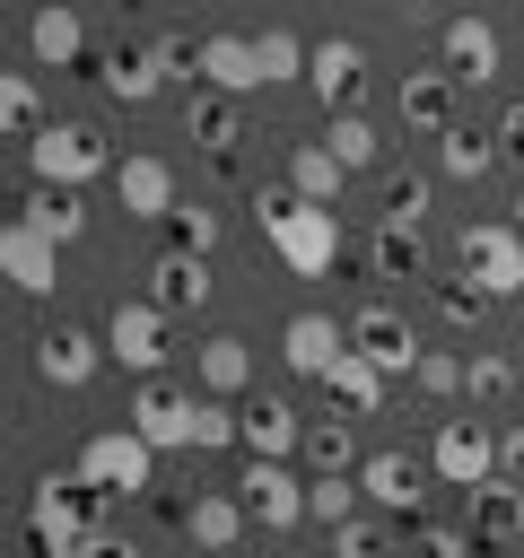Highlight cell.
<instances>
[{
  "label": "cell",
  "mask_w": 524,
  "mask_h": 558,
  "mask_svg": "<svg viewBox=\"0 0 524 558\" xmlns=\"http://www.w3.org/2000/svg\"><path fill=\"white\" fill-rule=\"evenodd\" d=\"M253 218H262V244H271L297 279H332V262H341V209H314V201H297V192L279 183V192L253 201Z\"/></svg>",
  "instance_id": "cell-1"
},
{
  "label": "cell",
  "mask_w": 524,
  "mask_h": 558,
  "mask_svg": "<svg viewBox=\"0 0 524 558\" xmlns=\"http://www.w3.org/2000/svg\"><path fill=\"white\" fill-rule=\"evenodd\" d=\"M87 480L79 471H44L35 480V497H26V541H35V558H87L96 541H87Z\"/></svg>",
  "instance_id": "cell-2"
},
{
  "label": "cell",
  "mask_w": 524,
  "mask_h": 558,
  "mask_svg": "<svg viewBox=\"0 0 524 558\" xmlns=\"http://www.w3.org/2000/svg\"><path fill=\"white\" fill-rule=\"evenodd\" d=\"M70 471H79L96 497H148V488H157V445H148L140 427H96Z\"/></svg>",
  "instance_id": "cell-3"
},
{
  "label": "cell",
  "mask_w": 524,
  "mask_h": 558,
  "mask_svg": "<svg viewBox=\"0 0 524 558\" xmlns=\"http://www.w3.org/2000/svg\"><path fill=\"white\" fill-rule=\"evenodd\" d=\"M454 262H463V279L480 296H515L524 288V235L507 218H463L454 227Z\"/></svg>",
  "instance_id": "cell-4"
},
{
  "label": "cell",
  "mask_w": 524,
  "mask_h": 558,
  "mask_svg": "<svg viewBox=\"0 0 524 558\" xmlns=\"http://www.w3.org/2000/svg\"><path fill=\"white\" fill-rule=\"evenodd\" d=\"M26 166H35V183H52V192H79V183H96V174H114L122 157L87 131V122H44V140L26 148Z\"/></svg>",
  "instance_id": "cell-5"
},
{
  "label": "cell",
  "mask_w": 524,
  "mask_h": 558,
  "mask_svg": "<svg viewBox=\"0 0 524 558\" xmlns=\"http://www.w3.org/2000/svg\"><path fill=\"white\" fill-rule=\"evenodd\" d=\"M428 471L445 480V488H489L498 480V427L489 418H437V445H428Z\"/></svg>",
  "instance_id": "cell-6"
},
{
  "label": "cell",
  "mask_w": 524,
  "mask_h": 558,
  "mask_svg": "<svg viewBox=\"0 0 524 558\" xmlns=\"http://www.w3.org/2000/svg\"><path fill=\"white\" fill-rule=\"evenodd\" d=\"M349 349H358L376 375H419V357H428L419 331H410L393 305H358V314H349Z\"/></svg>",
  "instance_id": "cell-7"
},
{
  "label": "cell",
  "mask_w": 524,
  "mask_h": 558,
  "mask_svg": "<svg viewBox=\"0 0 524 558\" xmlns=\"http://www.w3.org/2000/svg\"><path fill=\"white\" fill-rule=\"evenodd\" d=\"M428 480H437V471H428L419 453H393V445L358 462V497H367L376 514H419V506H428Z\"/></svg>",
  "instance_id": "cell-8"
},
{
  "label": "cell",
  "mask_w": 524,
  "mask_h": 558,
  "mask_svg": "<svg viewBox=\"0 0 524 558\" xmlns=\"http://www.w3.org/2000/svg\"><path fill=\"white\" fill-rule=\"evenodd\" d=\"M236 497H245V514H253L262 532H297V523H306V480H297L288 462H245Z\"/></svg>",
  "instance_id": "cell-9"
},
{
  "label": "cell",
  "mask_w": 524,
  "mask_h": 558,
  "mask_svg": "<svg viewBox=\"0 0 524 558\" xmlns=\"http://www.w3.org/2000/svg\"><path fill=\"white\" fill-rule=\"evenodd\" d=\"M105 349H114L131 375H157V366H166V314H157L148 296H122V305L105 314Z\"/></svg>",
  "instance_id": "cell-10"
},
{
  "label": "cell",
  "mask_w": 524,
  "mask_h": 558,
  "mask_svg": "<svg viewBox=\"0 0 524 558\" xmlns=\"http://www.w3.org/2000/svg\"><path fill=\"white\" fill-rule=\"evenodd\" d=\"M114 349L96 340V331H79V323H52V331H35V375L52 384V392H79L96 366H105Z\"/></svg>",
  "instance_id": "cell-11"
},
{
  "label": "cell",
  "mask_w": 524,
  "mask_h": 558,
  "mask_svg": "<svg viewBox=\"0 0 524 558\" xmlns=\"http://www.w3.org/2000/svg\"><path fill=\"white\" fill-rule=\"evenodd\" d=\"M236 445H245L253 462H288V453L306 445V418H297L279 392H253V401L236 410Z\"/></svg>",
  "instance_id": "cell-12"
},
{
  "label": "cell",
  "mask_w": 524,
  "mask_h": 558,
  "mask_svg": "<svg viewBox=\"0 0 524 558\" xmlns=\"http://www.w3.org/2000/svg\"><path fill=\"white\" fill-rule=\"evenodd\" d=\"M358 78H367V44H349V35H323L314 44V61H306V87H314V105L323 113H358L349 96H358Z\"/></svg>",
  "instance_id": "cell-13"
},
{
  "label": "cell",
  "mask_w": 524,
  "mask_h": 558,
  "mask_svg": "<svg viewBox=\"0 0 524 558\" xmlns=\"http://www.w3.org/2000/svg\"><path fill=\"white\" fill-rule=\"evenodd\" d=\"M0 270H9V288H26V296H52V279H61V244L35 235L26 218H9V227H0Z\"/></svg>",
  "instance_id": "cell-14"
},
{
  "label": "cell",
  "mask_w": 524,
  "mask_h": 558,
  "mask_svg": "<svg viewBox=\"0 0 524 558\" xmlns=\"http://www.w3.org/2000/svg\"><path fill=\"white\" fill-rule=\"evenodd\" d=\"M279 357L297 366V375H332L341 357H349V323H332V314H288V331H279Z\"/></svg>",
  "instance_id": "cell-15"
},
{
  "label": "cell",
  "mask_w": 524,
  "mask_h": 558,
  "mask_svg": "<svg viewBox=\"0 0 524 558\" xmlns=\"http://www.w3.org/2000/svg\"><path fill=\"white\" fill-rule=\"evenodd\" d=\"M437 44H445L454 87H489V78H498V26H489V17H445Z\"/></svg>",
  "instance_id": "cell-16"
},
{
  "label": "cell",
  "mask_w": 524,
  "mask_h": 558,
  "mask_svg": "<svg viewBox=\"0 0 524 558\" xmlns=\"http://www.w3.org/2000/svg\"><path fill=\"white\" fill-rule=\"evenodd\" d=\"M114 192H122V218H175V166L166 157H122L114 166Z\"/></svg>",
  "instance_id": "cell-17"
},
{
  "label": "cell",
  "mask_w": 524,
  "mask_h": 558,
  "mask_svg": "<svg viewBox=\"0 0 524 558\" xmlns=\"http://www.w3.org/2000/svg\"><path fill=\"white\" fill-rule=\"evenodd\" d=\"M201 87H210V96H253V87H262L253 35H201Z\"/></svg>",
  "instance_id": "cell-18"
},
{
  "label": "cell",
  "mask_w": 524,
  "mask_h": 558,
  "mask_svg": "<svg viewBox=\"0 0 524 558\" xmlns=\"http://www.w3.org/2000/svg\"><path fill=\"white\" fill-rule=\"evenodd\" d=\"M402 131H428V140L454 131V70H445V61L402 78Z\"/></svg>",
  "instance_id": "cell-19"
},
{
  "label": "cell",
  "mask_w": 524,
  "mask_h": 558,
  "mask_svg": "<svg viewBox=\"0 0 524 558\" xmlns=\"http://www.w3.org/2000/svg\"><path fill=\"white\" fill-rule=\"evenodd\" d=\"M201 296H210V262H201V253L175 244V253L148 262V305H157V314H192Z\"/></svg>",
  "instance_id": "cell-20"
},
{
  "label": "cell",
  "mask_w": 524,
  "mask_h": 558,
  "mask_svg": "<svg viewBox=\"0 0 524 558\" xmlns=\"http://www.w3.org/2000/svg\"><path fill=\"white\" fill-rule=\"evenodd\" d=\"M26 52H35L44 70H70V61H87V26H79V9L44 0V9L26 17Z\"/></svg>",
  "instance_id": "cell-21"
},
{
  "label": "cell",
  "mask_w": 524,
  "mask_h": 558,
  "mask_svg": "<svg viewBox=\"0 0 524 558\" xmlns=\"http://www.w3.org/2000/svg\"><path fill=\"white\" fill-rule=\"evenodd\" d=\"M341 183H349V166H341L323 140H297V148H288V192H297V201L341 209Z\"/></svg>",
  "instance_id": "cell-22"
},
{
  "label": "cell",
  "mask_w": 524,
  "mask_h": 558,
  "mask_svg": "<svg viewBox=\"0 0 524 558\" xmlns=\"http://www.w3.org/2000/svg\"><path fill=\"white\" fill-rule=\"evenodd\" d=\"M192 375H201V392H210V401H227V392H245V384H253V349H245L236 331H210V340L192 349Z\"/></svg>",
  "instance_id": "cell-23"
},
{
  "label": "cell",
  "mask_w": 524,
  "mask_h": 558,
  "mask_svg": "<svg viewBox=\"0 0 524 558\" xmlns=\"http://www.w3.org/2000/svg\"><path fill=\"white\" fill-rule=\"evenodd\" d=\"M183 541H192V549H236V541H245V497H218V488L192 497V506H183Z\"/></svg>",
  "instance_id": "cell-24"
},
{
  "label": "cell",
  "mask_w": 524,
  "mask_h": 558,
  "mask_svg": "<svg viewBox=\"0 0 524 558\" xmlns=\"http://www.w3.org/2000/svg\"><path fill=\"white\" fill-rule=\"evenodd\" d=\"M498 166V131H472V122H454L445 140H437V174H454V183H480Z\"/></svg>",
  "instance_id": "cell-25"
},
{
  "label": "cell",
  "mask_w": 524,
  "mask_h": 558,
  "mask_svg": "<svg viewBox=\"0 0 524 558\" xmlns=\"http://www.w3.org/2000/svg\"><path fill=\"white\" fill-rule=\"evenodd\" d=\"M384 384H393V375H376V366H367L358 349H349V357H341V366L323 375V392H332V401H341L349 418H376V410H384Z\"/></svg>",
  "instance_id": "cell-26"
},
{
  "label": "cell",
  "mask_w": 524,
  "mask_h": 558,
  "mask_svg": "<svg viewBox=\"0 0 524 558\" xmlns=\"http://www.w3.org/2000/svg\"><path fill=\"white\" fill-rule=\"evenodd\" d=\"M472 541H524V488L515 480H489L472 497Z\"/></svg>",
  "instance_id": "cell-27"
},
{
  "label": "cell",
  "mask_w": 524,
  "mask_h": 558,
  "mask_svg": "<svg viewBox=\"0 0 524 558\" xmlns=\"http://www.w3.org/2000/svg\"><path fill=\"white\" fill-rule=\"evenodd\" d=\"M96 87H105L114 105H148V96H157V61H148V52H105V61H96Z\"/></svg>",
  "instance_id": "cell-28"
},
{
  "label": "cell",
  "mask_w": 524,
  "mask_h": 558,
  "mask_svg": "<svg viewBox=\"0 0 524 558\" xmlns=\"http://www.w3.org/2000/svg\"><path fill=\"white\" fill-rule=\"evenodd\" d=\"M17 218H26V227H35V235H52V244H70V235H79V227H87V209H79V192H52V183H35V192H26V209H17Z\"/></svg>",
  "instance_id": "cell-29"
},
{
  "label": "cell",
  "mask_w": 524,
  "mask_h": 558,
  "mask_svg": "<svg viewBox=\"0 0 524 558\" xmlns=\"http://www.w3.org/2000/svg\"><path fill=\"white\" fill-rule=\"evenodd\" d=\"M253 61H262V87H279V78H306L314 44H306V35H288V26H262V35H253Z\"/></svg>",
  "instance_id": "cell-30"
},
{
  "label": "cell",
  "mask_w": 524,
  "mask_h": 558,
  "mask_svg": "<svg viewBox=\"0 0 524 558\" xmlns=\"http://www.w3.org/2000/svg\"><path fill=\"white\" fill-rule=\"evenodd\" d=\"M0 122H9V140H44V96H35V70H9L0 78Z\"/></svg>",
  "instance_id": "cell-31"
},
{
  "label": "cell",
  "mask_w": 524,
  "mask_h": 558,
  "mask_svg": "<svg viewBox=\"0 0 524 558\" xmlns=\"http://www.w3.org/2000/svg\"><path fill=\"white\" fill-rule=\"evenodd\" d=\"M323 148L358 174V166H376V157H384V131H376L367 113H332V122H323Z\"/></svg>",
  "instance_id": "cell-32"
},
{
  "label": "cell",
  "mask_w": 524,
  "mask_h": 558,
  "mask_svg": "<svg viewBox=\"0 0 524 558\" xmlns=\"http://www.w3.org/2000/svg\"><path fill=\"white\" fill-rule=\"evenodd\" d=\"M183 131H192L201 148H236V96H210V87H201V96L183 105Z\"/></svg>",
  "instance_id": "cell-33"
},
{
  "label": "cell",
  "mask_w": 524,
  "mask_h": 558,
  "mask_svg": "<svg viewBox=\"0 0 524 558\" xmlns=\"http://www.w3.org/2000/svg\"><path fill=\"white\" fill-rule=\"evenodd\" d=\"M376 218L419 235V218H428V174H384V192H376Z\"/></svg>",
  "instance_id": "cell-34"
},
{
  "label": "cell",
  "mask_w": 524,
  "mask_h": 558,
  "mask_svg": "<svg viewBox=\"0 0 524 558\" xmlns=\"http://www.w3.org/2000/svg\"><path fill=\"white\" fill-rule=\"evenodd\" d=\"M297 453L314 462V480H349V418H314Z\"/></svg>",
  "instance_id": "cell-35"
},
{
  "label": "cell",
  "mask_w": 524,
  "mask_h": 558,
  "mask_svg": "<svg viewBox=\"0 0 524 558\" xmlns=\"http://www.w3.org/2000/svg\"><path fill=\"white\" fill-rule=\"evenodd\" d=\"M376 279H428V253L410 227H376Z\"/></svg>",
  "instance_id": "cell-36"
},
{
  "label": "cell",
  "mask_w": 524,
  "mask_h": 558,
  "mask_svg": "<svg viewBox=\"0 0 524 558\" xmlns=\"http://www.w3.org/2000/svg\"><path fill=\"white\" fill-rule=\"evenodd\" d=\"M358 514V480H306V523H349Z\"/></svg>",
  "instance_id": "cell-37"
},
{
  "label": "cell",
  "mask_w": 524,
  "mask_h": 558,
  "mask_svg": "<svg viewBox=\"0 0 524 558\" xmlns=\"http://www.w3.org/2000/svg\"><path fill=\"white\" fill-rule=\"evenodd\" d=\"M332 558H393V532L367 523V514H349V523L332 532Z\"/></svg>",
  "instance_id": "cell-38"
},
{
  "label": "cell",
  "mask_w": 524,
  "mask_h": 558,
  "mask_svg": "<svg viewBox=\"0 0 524 558\" xmlns=\"http://www.w3.org/2000/svg\"><path fill=\"white\" fill-rule=\"evenodd\" d=\"M428 296H437V314H445V323H463V331L489 314V296H480V288H463V279H428Z\"/></svg>",
  "instance_id": "cell-39"
},
{
  "label": "cell",
  "mask_w": 524,
  "mask_h": 558,
  "mask_svg": "<svg viewBox=\"0 0 524 558\" xmlns=\"http://www.w3.org/2000/svg\"><path fill=\"white\" fill-rule=\"evenodd\" d=\"M463 392H472V401H507V392H515V366L489 349V357H472V366H463Z\"/></svg>",
  "instance_id": "cell-40"
},
{
  "label": "cell",
  "mask_w": 524,
  "mask_h": 558,
  "mask_svg": "<svg viewBox=\"0 0 524 558\" xmlns=\"http://www.w3.org/2000/svg\"><path fill=\"white\" fill-rule=\"evenodd\" d=\"M175 235H183V253L210 262V244H218V209H210V201H183V209H175Z\"/></svg>",
  "instance_id": "cell-41"
},
{
  "label": "cell",
  "mask_w": 524,
  "mask_h": 558,
  "mask_svg": "<svg viewBox=\"0 0 524 558\" xmlns=\"http://www.w3.org/2000/svg\"><path fill=\"white\" fill-rule=\"evenodd\" d=\"M463 366H472V357H454V349H428L410 384H419V392H463Z\"/></svg>",
  "instance_id": "cell-42"
},
{
  "label": "cell",
  "mask_w": 524,
  "mask_h": 558,
  "mask_svg": "<svg viewBox=\"0 0 524 558\" xmlns=\"http://www.w3.org/2000/svg\"><path fill=\"white\" fill-rule=\"evenodd\" d=\"M419 558H472V532L437 523V532H419Z\"/></svg>",
  "instance_id": "cell-43"
},
{
  "label": "cell",
  "mask_w": 524,
  "mask_h": 558,
  "mask_svg": "<svg viewBox=\"0 0 524 558\" xmlns=\"http://www.w3.org/2000/svg\"><path fill=\"white\" fill-rule=\"evenodd\" d=\"M498 480H524V418L498 436Z\"/></svg>",
  "instance_id": "cell-44"
},
{
  "label": "cell",
  "mask_w": 524,
  "mask_h": 558,
  "mask_svg": "<svg viewBox=\"0 0 524 558\" xmlns=\"http://www.w3.org/2000/svg\"><path fill=\"white\" fill-rule=\"evenodd\" d=\"M498 148H507V157H515V166H524V105H515V113H507V122H498Z\"/></svg>",
  "instance_id": "cell-45"
},
{
  "label": "cell",
  "mask_w": 524,
  "mask_h": 558,
  "mask_svg": "<svg viewBox=\"0 0 524 558\" xmlns=\"http://www.w3.org/2000/svg\"><path fill=\"white\" fill-rule=\"evenodd\" d=\"M87 558H140V549H131V541H96Z\"/></svg>",
  "instance_id": "cell-46"
},
{
  "label": "cell",
  "mask_w": 524,
  "mask_h": 558,
  "mask_svg": "<svg viewBox=\"0 0 524 558\" xmlns=\"http://www.w3.org/2000/svg\"><path fill=\"white\" fill-rule=\"evenodd\" d=\"M507 227H515V235H524V192H515V218H507Z\"/></svg>",
  "instance_id": "cell-47"
},
{
  "label": "cell",
  "mask_w": 524,
  "mask_h": 558,
  "mask_svg": "<svg viewBox=\"0 0 524 558\" xmlns=\"http://www.w3.org/2000/svg\"><path fill=\"white\" fill-rule=\"evenodd\" d=\"M288 558H297V549H288Z\"/></svg>",
  "instance_id": "cell-48"
},
{
  "label": "cell",
  "mask_w": 524,
  "mask_h": 558,
  "mask_svg": "<svg viewBox=\"0 0 524 558\" xmlns=\"http://www.w3.org/2000/svg\"><path fill=\"white\" fill-rule=\"evenodd\" d=\"M515 418H524V410H515Z\"/></svg>",
  "instance_id": "cell-49"
}]
</instances>
